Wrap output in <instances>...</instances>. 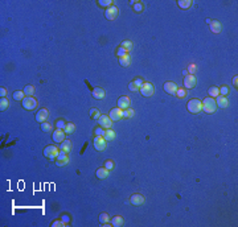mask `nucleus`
<instances>
[{"instance_id":"20","label":"nucleus","mask_w":238,"mask_h":227,"mask_svg":"<svg viewBox=\"0 0 238 227\" xmlns=\"http://www.w3.org/2000/svg\"><path fill=\"white\" fill-rule=\"evenodd\" d=\"M60 151L69 153L70 151H72V141H70V140H63V141L61 143V145H60Z\"/></svg>"},{"instance_id":"9","label":"nucleus","mask_w":238,"mask_h":227,"mask_svg":"<svg viewBox=\"0 0 238 227\" xmlns=\"http://www.w3.org/2000/svg\"><path fill=\"white\" fill-rule=\"evenodd\" d=\"M109 118L111 119L113 122H118V120H120L123 118V111L119 107L113 108L111 111H110V114H109Z\"/></svg>"},{"instance_id":"46","label":"nucleus","mask_w":238,"mask_h":227,"mask_svg":"<svg viewBox=\"0 0 238 227\" xmlns=\"http://www.w3.org/2000/svg\"><path fill=\"white\" fill-rule=\"evenodd\" d=\"M5 95H7V90L5 89H0V96H2V98H5Z\"/></svg>"},{"instance_id":"15","label":"nucleus","mask_w":238,"mask_h":227,"mask_svg":"<svg viewBox=\"0 0 238 227\" xmlns=\"http://www.w3.org/2000/svg\"><path fill=\"white\" fill-rule=\"evenodd\" d=\"M48 116H49V111H48V110H46V108H41L37 114H36V120L40 122V123H44V122H46Z\"/></svg>"},{"instance_id":"32","label":"nucleus","mask_w":238,"mask_h":227,"mask_svg":"<svg viewBox=\"0 0 238 227\" xmlns=\"http://www.w3.org/2000/svg\"><path fill=\"white\" fill-rule=\"evenodd\" d=\"M109 221H110V216H109V214L107 213H102V214L99 215V222L102 223H109Z\"/></svg>"},{"instance_id":"42","label":"nucleus","mask_w":238,"mask_h":227,"mask_svg":"<svg viewBox=\"0 0 238 227\" xmlns=\"http://www.w3.org/2000/svg\"><path fill=\"white\" fill-rule=\"evenodd\" d=\"M105 168L109 169V170L114 169V162L111 161V160H106V161H105Z\"/></svg>"},{"instance_id":"16","label":"nucleus","mask_w":238,"mask_h":227,"mask_svg":"<svg viewBox=\"0 0 238 227\" xmlns=\"http://www.w3.org/2000/svg\"><path fill=\"white\" fill-rule=\"evenodd\" d=\"M94 148L97 151H103L106 148V140L103 138H99V136H95L94 139Z\"/></svg>"},{"instance_id":"38","label":"nucleus","mask_w":238,"mask_h":227,"mask_svg":"<svg viewBox=\"0 0 238 227\" xmlns=\"http://www.w3.org/2000/svg\"><path fill=\"white\" fill-rule=\"evenodd\" d=\"M94 133H95V136L103 138V135H105V128H102V127H99V128H95V129H94Z\"/></svg>"},{"instance_id":"30","label":"nucleus","mask_w":238,"mask_h":227,"mask_svg":"<svg viewBox=\"0 0 238 227\" xmlns=\"http://www.w3.org/2000/svg\"><path fill=\"white\" fill-rule=\"evenodd\" d=\"M120 46H122V48L125 49V50H126L127 53H128V52L132 49V42L130 41V40H125V41L122 42V45H120Z\"/></svg>"},{"instance_id":"27","label":"nucleus","mask_w":238,"mask_h":227,"mask_svg":"<svg viewBox=\"0 0 238 227\" xmlns=\"http://www.w3.org/2000/svg\"><path fill=\"white\" fill-rule=\"evenodd\" d=\"M177 4H179L180 8L188 9L189 7H190V4H192V2H190V0H179V2H177Z\"/></svg>"},{"instance_id":"31","label":"nucleus","mask_w":238,"mask_h":227,"mask_svg":"<svg viewBox=\"0 0 238 227\" xmlns=\"http://www.w3.org/2000/svg\"><path fill=\"white\" fill-rule=\"evenodd\" d=\"M90 116H91V119L98 120V119L100 118V112H99V110H97V108H91V110H90Z\"/></svg>"},{"instance_id":"22","label":"nucleus","mask_w":238,"mask_h":227,"mask_svg":"<svg viewBox=\"0 0 238 227\" xmlns=\"http://www.w3.org/2000/svg\"><path fill=\"white\" fill-rule=\"evenodd\" d=\"M93 96H94L95 99H103L105 98V90L100 89V87H97L93 90Z\"/></svg>"},{"instance_id":"13","label":"nucleus","mask_w":238,"mask_h":227,"mask_svg":"<svg viewBox=\"0 0 238 227\" xmlns=\"http://www.w3.org/2000/svg\"><path fill=\"white\" fill-rule=\"evenodd\" d=\"M105 16H106L107 20H114V19H116V16H118V8H116V7H114V5H111L110 8L106 9Z\"/></svg>"},{"instance_id":"5","label":"nucleus","mask_w":238,"mask_h":227,"mask_svg":"<svg viewBox=\"0 0 238 227\" xmlns=\"http://www.w3.org/2000/svg\"><path fill=\"white\" fill-rule=\"evenodd\" d=\"M98 124L105 129H110L113 127V120L107 115H100V118L98 119Z\"/></svg>"},{"instance_id":"4","label":"nucleus","mask_w":238,"mask_h":227,"mask_svg":"<svg viewBox=\"0 0 238 227\" xmlns=\"http://www.w3.org/2000/svg\"><path fill=\"white\" fill-rule=\"evenodd\" d=\"M58 153H60V151H58V148H57L56 145H48L44 149V156H45V157H48V159H50V160L57 159Z\"/></svg>"},{"instance_id":"12","label":"nucleus","mask_w":238,"mask_h":227,"mask_svg":"<svg viewBox=\"0 0 238 227\" xmlns=\"http://www.w3.org/2000/svg\"><path fill=\"white\" fill-rule=\"evenodd\" d=\"M196 78H194L193 74H189V75H185L184 77V86L187 89H193L196 86Z\"/></svg>"},{"instance_id":"49","label":"nucleus","mask_w":238,"mask_h":227,"mask_svg":"<svg viewBox=\"0 0 238 227\" xmlns=\"http://www.w3.org/2000/svg\"><path fill=\"white\" fill-rule=\"evenodd\" d=\"M237 81H238V78H237V77H234V79H233V85H234V87H237Z\"/></svg>"},{"instance_id":"1","label":"nucleus","mask_w":238,"mask_h":227,"mask_svg":"<svg viewBox=\"0 0 238 227\" xmlns=\"http://www.w3.org/2000/svg\"><path fill=\"white\" fill-rule=\"evenodd\" d=\"M202 110L205 111L206 114H214L217 110V104H216V101H214V98H210V96H208L205 98L202 102Z\"/></svg>"},{"instance_id":"24","label":"nucleus","mask_w":238,"mask_h":227,"mask_svg":"<svg viewBox=\"0 0 238 227\" xmlns=\"http://www.w3.org/2000/svg\"><path fill=\"white\" fill-rule=\"evenodd\" d=\"M210 31L213 33H220L221 32V24L217 20H214V21L210 23Z\"/></svg>"},{"instance_id":"18","label":"nucleus","mask_w":238,"mask_h":227,"mask_svg":"<svg viewBox=\"0 0 238 227\" xmlns=\"http://www.w3.org/2000/svg\"><path fill=\"white\" fill-rule=\"evenodd\" d=\"M216 104H217V107L225 108V107H227V104H229V102H227V99L225 98V96H222V95H218V96H217Z\"/></svg>"},{"instance_id":"17","label":"nucleus","mask_w":238,"mask_h":227,"mask_svg":"<svg viewBox=\"0 0 238 227\" xmlns=\"http://www.w3.org/2000/svg\"><path fill=\"white\" fill-rule=\"evenodd\" d=\"M130 201H131L132 205L135 206H140L142 203L144 202V197L142 194H132L131 198H130Z\"/></svg>"},{"instance_id":"44","label":"nucleus","mask_w":238,"mask_h":227,"mask_svg":"<svg viewBox=\"0 0 238 227\" xmlns=\"http://www.w3.org/2000/svg\"><path fill=\"white\" fill-rule=\"evenodd\" d=\"M57 128H60V129H63V128H65V126H66V123L65 122H63V120H61V119H60L58 120V122H57Z\"/></svg>"},{"instance_id":"45","label":"nucleus","mask_w":238,"mask_h":227,"mask_svg":"<svg viewBox=\"0 0 238 227\" xmlns=\"http://www.w3.org/2000/svg\"><path fill=\"white\" fill-rule=\"evenodd\" d=\"M187 71H189V74H194L196 73V65H193V63H190L188 66V70Z\"/></svg>"},{"instance_id":"43","label":"nucleus","mask_w":238,"mask_h":227,"mask_svg":"<svg viewBox=\"0 0 238 227\" xmlns=\"http://www.w3.org/2000/svg\"><path fill=\"white\" fill-rule=\"evenodd\" d=\"M126 54H127V52L122 48V46H120V48H118V50H116V56H118L119 58H120V57H123V56H126Z\"/></svg>"},{"instance_id":"2","label":"nucleus","mask_w":238,"mask_h":227,"mask_svg":"<svg viewBox=\"0 0 238 227\" xmlns=\"http://www.w3.org/2000/svg\"><path fill=\"white\" fill-rule=\"evenodd\" d=\"M187 108H188L189 112L192 114H199L201 110H202V103L199 99H190L187 104Z\"/></svg>"},{"instance_id":"3","label":"nucleus","mask_w":238,"mask_h":227,"mask_svg":"<svg viewBox=\"0 0 238 227\" xmlns=\"http://www.w3.org/2000/svg\"><path fill=\"white\" fill-rule=\"evenodd\" d=\"M39 102L36 101L33 96H25L24 99H23V107L25 110H29V111H32V110H35L37 107Z\"/></svg>"},{"instance_id":"26","label":"nucleus","mask_w":238,"mask_h":227,"mask_svg":"<svg viewBox=\"0 0 238 227\" xmlns=\"http://www.w3.org/2000/svg\"><path fill=\"white\" fill-rule=\"evenodd\" d=\"M111 225L114 226V227H120L123 225V218L120 215H116V216H114V218L111 219Z\"/></svg>"},{"instance_id":"47","label":"nucleus","mask_w":238,"mask_h":227,"mask_svg":"<svg viewBox=\"0 0 238 227\" xmlns=\"http://www.w3.org/2000/svg\"><path fill=\"white\" fill-rule=\"evenodd\" d=\"M52 226H65V223H63V222H60V221H56V222H53L52 223Z\"/></svg>"},{"instance_id":"7","label":"nucleus","mask_w":238,"mask_h":227,"mask_svg":"<svg viewBox=\"0 0 238 227\" xmlns=\"http://www.w3.org/2000/svg\"><path fill=\"white\" fill-rule=\"evenodd\" d=\"M69 162V157H68V153L66 152H63V151H61L58 153V156H57V159H56V164L58 165V166H65L66 164Z\"/></svg>"},{"instance_id":"19","label":"nucleus","mask_w":238,"mask_h":227,"mask_svg":"<svg viewBox=\"0 0 238 227\" xmlns=\"http://www.w3.org/2000/svg\"><path fill=\"white\" fill-rule=\"evenodd\" d=\"M109 173H110V170L106 169L105 166H103V168H99L98 170H97V172H95V176L98 177L99 180H103V178H106V177H109Z\"/></svg>"},{"instance_id":"28","label":"nucleus","mask_w":238,"mask_h":227,"mask_svg":"<svg viewBox=\"0 0 238 227\" xmlns=\"http://www.w3.org/2000/svg\"><path fill=\"white\" fill-rule=\"evenodd\" d=\"M24 95H25L24 91H20V90H17V91H15L12 94V98L15 99V101H23V99H24Z\"/></svg>"},{"instance_id":"33","label":"nucleus","mask_w":238,"mask_h":227,"mask_svg":"<svg viewBox=\"0 0 238 227\" xmlns=\"http://www.w3.org/2000/svg\"><path fill=\"white\" fill-rule=\"evenodd\" d=\"M41 129H42L44 132H50V131H52V124H50V123H48V122L41 123Z\"/></svg>"},{"instance_id":"8","label":"nucleus","mask_w":238,"mask_h":227,"mask_svg":"<svg viewBox=\"0 0 238 227\" xmlns=\"http://www.w3.org/2000/svg\"><path fill=\"white\" fill-rule=\"evenodd\" d=\"M164 91L169 95H176V91H177V86L175 82L172 81H168L164 83Z\"/></svg>"},{"instance_id":"39","label":"nucleus","mask_w":238,"mask_h":227,"mask_svg":"<svg viewBox=\"0 0 238 227\" xmlns=\"http://www.w3.org/2000/svg\"><path fill=\"white\" fill-rule=\"evenodd\" d=\"M218 90H220V95H222V96H226L229 94V87H227V86H222V87Z\"/></svg>"},{"instance_id":"41","label":"nucleus","mask_w":238,"mask_h":227,"mask_svg":"<svg viewBox=\"0 0 238 227\" xmlns=\"http://www.w3.org/2000/svg\"><path fill=\"white\" fill-rule=\"evenodd\" d=\"M134 11H135V12H142L143 11V4H142V3H135V4H134Z\"/></svg>"},{"instance_id":"29","label":"nucleus","mask_w":238,"mask_h":227,"mask_svg":"<svg viewBox=\"0 0 238 227\" xmlns=\"http://www.w3.org/2000/svg\"><path fill=\"white\" fill-rule=\"evenodd\" d=\"M23 91L25 92V95H26V96H32L33 94H35V91H36V90H35V86H31V85H28V86H25Z\"/></svg>"},{"instance_id":"23","label":"nucleus","mask_w":238,"mask_h":227,"mask_svg":"<svg viewBox=\"0 0 238 227\" xmlns=\"http://www.w3.org/2000/svg\"><path fill=\"white\" fill-rule=\"evenodd\" d=\"M103 139H105L106 141H111V140L115 139V132H114L111 128H110V129H106V131H105V135H103Z\"/></svg>"},{"instance_id":"14","label":"nucleus","mask_w":238,"mask_h":227,"mask_svg":"<svg viewBox=\"0 0 238 227\" xmlns=\"http://www.w3.org/2000/svg\"><path fill=\"white\" fill-rule=\"evenodd\" d=\"M53 140H54L56 143H62L63 140H65V131L63 129H60V128H57L54 132H53Z\"/></svg>"},{"instance_id":"25","label":"nucleus","mask_w":238,"mask_h":227,"mask_svg":"<svg viewBox=\"0 0 238 227\" xmlns=\"http://www.w3.org/2000/svg\"><path fill=\"white\" fill-rule=\"evenodd\" d=\"M208 94H209L210 98H217V96L220 95V90H218V87H216V86H212V87H209V90H208Z\"/></svg>"},{"instance_id":"21","label":"nucleus","mask_w":238,"mask_h":227,"mask_svg":"<svg viewBox=\"0 0 238 227\" xmlns=\"http://www.w3.org/2000/svg\"><path fill=\"white\" fill-rule=\"evenodd\" d=\"M130 63H131V57H130L128 53H127L126 56H123V57H120V58H119V65L123 66V68L130 66Z\"/></svg>"},{"instance_id":"37","label":"nucleus","mask_w":238,"mask_h":227,"mask_svg":"<svg viewBox=\"0 0 238 227\" xmlns=\"http://www.w3.org/2000/svg\"><path fill=\"white\" fill-rule=\"evenodd\" d=\"M134 110H131V108H127V110H125L123 111V118H132L134 116Z\"/></svg>"},{"instance_id":"40","label":"nucleus","mask_w":238,"mask_h":227,"mask_svg":"<svg viewBox=\"0 0 238 227\" xmlns=\"http://www.w3.org/2000/svg\"><path fill=\"white\" fill-rule=\"evenodd\" d=\"M185 95H187V91L184 89H177V91H176V96H179V98H185Z\"/></svg>"},{"instance_id":"6","label":"nucleus","mask_w":238,"mask_h":227,"mask_svg":"<svg viewBox=\"0 0 238 227\" xmlns=\"http://www.w3.org/2000/svg\"><path fill=\"white\" fill-rule=\"evenodd\" d=\"M139 91H140V94H142L143 96H151L153 94V86L151 85V83H148V82H144Z\"/></svg>"},{"instance_id":"34","label":"nucleus","mask_w":238,"mask_h":227,"mask_svg":"<svg viewBox=\"0 0 238 227\" xmlns=\"http://www.w3.org/2000/svg\"><path fill=\"white\" fill-rule=\"evenodd\" d=\"M98 4H99L100 7H106V8H110V7L113 5V2H111V0H99Z\"/></svg>"},{"instance_id":"10","label":"nucleus","mask_w":238,"mask_h":227,"mask_svg":"<svg viewBox=\"0 0 238 227\" xmlns=\"http://www.w3.org/2000/svg\"><path fill=\"white\" fill-rule=\"evenodd\" d=\"M130 104H131V99H130L128 96H120L118 99V107L122 110V111L130 108Z\"/></svg>"},{"instance_id":"35","label":"nucleus","mask_w":238,"mask_h":227,"mask_svg":"<svg viewBox=\"0 0 238 227\" xmlns=\"http://www.w3.org/2000/svg\"><path fill=\"white\" fill-rule=\"evenodd\" d=\"M63 131H65V133H72L73 131H74V124H73V123H66Z\"/></svg>"},{"instance_id":"48","label":"nucleus","mask_w":238,"mask_h":227,"mask_svg":"<svg viewBox=\"0 0 238 227\" xmlns=\"http://www.w3.org/2000/svg\"><path fill=\"white\" fill-rule=\"evenodd\" d=\"M62 222L65 223V225H66V223H69V218H68V216H62Z\"/></svg>"},{"instance_id":"11","label":"nucleus","mask_w":238,"mask_h":227,"mask_svg":"<svg viewBox=\"0 0 238 227\" xmlns=\"http://www.w3.org/2000/svg\"><path fill=\"white\" fill-rule=\"evenodd\" d=\"M143 83H144V81H143L142 78H135L132 82H130L128 89L131 90V91H139L140 87L143 86Z\"/></svg>"},{"instance_id":"36","label":"nucleus","mask_w":238,"mask_h":227,"mask_svg":"<svg viewBox=\"0 0 238 227\" xmlns=\"http://www.w3.org/2000/svg\"><path fill=\"white\" fill-rule=\"evenodd\" d=\"M8 107V101H7L5 98H2V101H0V111H4Z\"/></svg>"}]
</instances>
